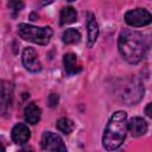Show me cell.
Listing matches in <instances>:
<instances>
[{
	"label": "cell",
	"mask_w": 152,
	"mask_h": 152,
	"mask_svg": "<svg viewBox=\"0 0 152 152\" xmlns=\"http://www.w3.org/2000/svg\"><path fill=\"white\" fill-rule=\"evenodd\" d=\"M99 24L95 15L91 12L87 14V33H88V46L91 48L99 37Z\"/></svg>",
	"instance_id": "obj_10"
},
{
	"label": "cell",
	"mask_w": 152,
	"mask_h": 152,
	"mask_svg": "<svg viewBox=\"0 0 152 152\" xmlns=\"http://www.w3.org/2000/svg\"><path fill=\"white\" fill-rule=\"evenodd\" d=\"M118 49L126 62L138 64L146 55L145 37L139 31L131 28L124 30L118 39Z\"/></svg>",
	"instance_id": "obj_1"
},
{
	"label": "cell",
	"mask_w": 152,
	"mask_h": 152,
	"mask_svg": "<svg viewBox=\"0 0 152 152\" xmlns=\"http://www.w3.org/2000/svg\"><path fill=\"white\" fill-rule=\"evenodd\" d=\"M48 101H49V104H50V107H55L57 103H58V95L57 94H50L49 95V99H48Z\"/></svg>",
	"instance_id": "obj_19"
},
{
	"label": "cell",
	"mask_w": 152,
	"mask_h": 152,
	"mask_svg": "<svg viewBox=\"0 0 152 152\" xmlns=\"http://www.w3.org/2000/svg\"><path fill=\"white\" fill-rule=\"evenodd\" d=\"M56 127L63 134H70L75 128V124L69 118H59L56 122Z\"/></svg>",
	"instance_id": "obj_16"
},
{
	"label": "cell",
	"mask_w": 152,
	"mask_h": 152,
	"mask_svg": "<svg viewBox=\"0 0 152 152\" xmlns=\"http://www.w3.org/2000/svg\"><path fill=\"white\" fill-rule=\"evenodd\" d=\"M21 62L26 70L31 72H38L42 69V64L38 59V55L33 48H25L21 55Z\"/></svg>",
	"instance_id": "obj_7"
},
{
	"label": "cell",
	"mask_w": 152,
	"mask_h": 152,
	"mask_svg": "<svg viewBox=\"0 0 152 152\" xmlns=\"http://www.w3.org/2000/svg\"><path fill=\"white\" fill-rule=\"evenodd\" d=\"M62 40L64 44H77L81 40V33L75 28H68L63 32Z\"/></svg>",
	"instance_id": "obj_15"
},
{
	"label": "cell",
	"mask_w": 152,
	"mask_h": 152,
	"mask_svg": "<svg viewBox=\"0 0 152 152\" xmlns=\"http://www.w3.org/2000/svg\"><path fill=\"white\" fill-rule=\"evenodd\" d=\"M31 138V132L25 124H17L12 128V139L18 145H24Z\"/></svg>",
	"instance_id": "obj_11"
},
{
	"label": "cell",
	"mask_w": 152,
	"mask_h": 152,
	"mask_svg": "<svg viewBox=\"0 0 152 152\" xmlns=\"http://www.w3.org/2000/svg\"><path fill=\"white\" fill-rule=\"evenodd\" d=\"M42 147L45 151H53V152H64L66 147L62 140V138L53 132H44L42 135Z\"/></svg>",
	"instance_id": "obj_6"
},
{
	"label": "cell",
	"mask_w": 152,
	"mask_h": 152,
	"mask_svg": "<svg viewBox=\"0 0 152 152\" xmlns=\"http://www.w3.org/2000/svg\"><path fill=\"white\" fill-rule=\"evenodd\" d=\"M144 84L142 82L137 78V77H128L124 80L119 86H118V97L119 100L127 104V106H133L138 103L142 96H144Z\"/></svg>",
	"instance_id": "obj_3"
},
{
	"label": "cell",
	"mask_w": 152,
	"mask_h": 152,
	"mask_svg": "<svg viewBox=\"0 0 152 152\" xmlns=\"http://www.w3.org/2000/svg\"><path fill=\"white\" fill-rule=\"evenodd\" d=\"M13 99V84L8 81H1V90H0V104L1 113L6 115L10 110Z\"/></svg>",
	"instance_id": "obj_8"
},
{
	"label": "cell",
	"mask_w": 152,
	"mask_h": 152,
	"mask_svg": "<svg viewBox=\"0 0 152 152\" xmlns=\"http://www.w3.org/2000/svg\"><path fill=\"white\" fill-rule=\"evenodd\" d=\"M7 6H8L10 11L13 13V15H15L24 8V2L21 0H8Z\"/></svg>",
	"instance_id": "obj_17"
},
{
	"label": "cell",
	"mask_w": 152,
	"mask_h": 152,
	"mask_svg": "<svg viewBox=\"0 0 152 152\" xmlns=\"http://www.w3.org/2000/svg\"><path fill=\"white\" fill-rule=\"evenodd\" d=\"M52 33L53 31L50 26L38 27V26H32L24 23L18 25V34L20 38L39 45H46L50 42Z\"/></svg>",
	"instance_id": "obj_4"
},
{
	"label": "cell",
	"mask_w": 152,
	"mask_h": 152,
	"mask_svg": "<svg viewBox=\"0 0 152 152\" xmlns=\"http://www.w3.org/2000/svg\"><path fill=\"white\" fill-rule=\"evenodd\" d=\"M77 19V13H76V10L71 6H66V7H63L62 11H61V15H59V24L63 26V25H69V24H72L75 23Z\"/></svg>",
	"instance_id": "obj_14"
},
{
	"label": "cell",
	"mask_w": 152,
	"mask_h": 152,
	"mask_svg": "<svg viewBox=\"0 0 152 152\" xmlns=\"http://www.w3.org/2000/svg\"><path fill=\"white\" fill-rule=\"evenodd\" d=\"M127 114L124 110H116L112 114L104 128L102 145L106 150L113 151L119 148L125 141L127 128Z\"/></svg>",
	"instance_id": "obj_2"
},
{
	"label": "cell",
	"mask_w": 152,
	"mask_h": 152,
	"mask_svg": "<svg viewBox=\"0 0 152 152\" xmlns=\"http://www.w3.org/2000/svg\"><path fill=\"white\" fill-rule=\"evenodd\" d=\"M145 114H146L150 119H152V102L147 103V106L145 107Z\"/></svg>",
	"instance_id": "obj_20"
},
{
	"label": "cell",
	"mask_w": 152,
	"mask_h": 152,
	"mask_svg": "<svg viewBox=\"0 0 152 152\" xmlns=\"http://www.w3.org/2000/svg\"><path fill=\"white\" fill-rule=\"evenodd\" d=\"M125 21L132 27H141L152 23V14L145 8H134L125 14Z\"/></svg>",
	"instance_id": "obj_5"
},
{
	"label": "cell",
	"mask_w": 152,
	"mask_h": 152,
	"mask_svg": "<svg viewBox=\"0 0 152 152\" xmlns=\"http://www.w3.org/2000/svg\"><path fill=\"white\" fill-rule=\"evenodd\" d=\"M55 0H40V4L43 5V6H48V5H50V4H52Z\"/></svg>",
	"instance_id": "obj_21"
},
{
	"label": "cell",
	"mask_w": 152,
	"mask_h": 152,
	"mask_svg": "<svg viewBox=\"0 0 152 152\" xmlns=\"http://www.w3.org/2000/svg\"><path fill=\"white\" fill-rule=\"evenodd\" d=\"M40 115H42V109L38 107L36 102H30L24 109V118L26 122L31 125L38 124V121L40 120Z\"/></svg>",
	"instance_id": "obj_13"
},
{
	"label": "cell",
	"mask_w": 152,
	"mask_h": 152,
	"mask_svg": "<svg viewBox=\"0 0 152 152\" xmlns=\"http://www.w3.org/2000/svg\"><path fill=\"white\" fill-rule=\"evenodd\" d=\"M63 64H64V69L68 75H76L82 71V63L78 59V57L72 52L64 55Z\"/></svg>",
	"instance_id": "obj_9"
},
{
	"label": "cell",
	"mask_w": 152,
	"mask_h": 152,
	"mask_svg": "<svg viewBox=\"0 0 152 152\" xmlns=\"http://www.w3.org/2000/svg\"><path fill=\"white\" fill-rule=\"evenodd\" d=\"M145 43H146V55L150 58H152V34H148L145 37Z\"/></svg>",
	"instance_id": "obj_18"
},
{
	"label": "cell",
	"mask_w": 152,
	"mask_h": 152,
	"mask_svg": "<svg viewBox=\"0 0 152 152\" xmlns=\"http://www.w3.org/2000/svg\"><path fill=\"white\" fill-rule=\"evenodd\" d=\"M127 128L132 137H140L144 135L147 132V122L140 118V116H134L127 122Z\"/></svg>",
	"instance_id": "obj_12"
},
{
	"label": "cell",
	"mask_w": 152,
	"mask_h": 152,
	"mask_svg": "<svg viewBox=\"0 0 152 152\" xmlns=\"http://www.w3.org/2000/svg\"><path fill=\"white\" fill-rule=\"evenodd\" d=\"M66 1H69V2H72V1H75V0H66Z\"/></svg>",
	"instance_id": "obj_22"
}]
</instances>
